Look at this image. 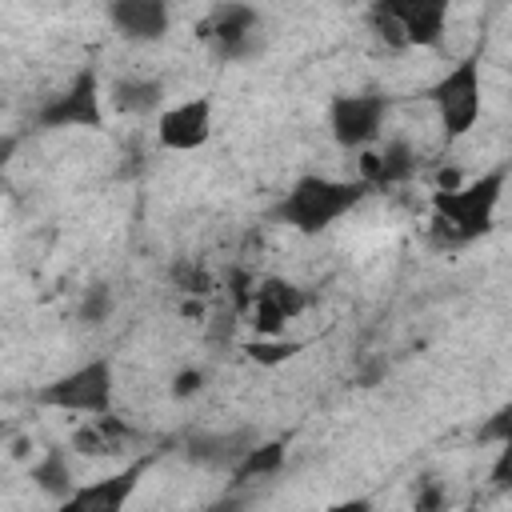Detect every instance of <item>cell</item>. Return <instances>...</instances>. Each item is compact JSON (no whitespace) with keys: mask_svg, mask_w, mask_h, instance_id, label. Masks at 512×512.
<instances>
[{"mask_svg":"<svg viewBox=\"0 0 512 512\" xmlns=\"http://www.w3.org/2000/svg\"><path fill=\"white\" fill-rule=\"evenodd\" d=\"M428 100H432V108H436V120H440L444 140L468 136V132L476 128V120H480V108H484L480 56L456 60V64L428 88Z\"/></svg>","mask_w":512,"mask_h":512,"instance_id":"3957f363","label":"cell"},{"mask_svg":"<svg viewBox=\"0 0 512 512\" xmlns=\"http://www.w3.org/2000/svg\"><path fill=\"white\" fill-rule=\"evenodd\" d=\"M508 180V164L488 168L484 176L468 180L464 188H444L432 196V224L444 244H472L492 228L500 192Z\"/></svg>","mask_w":512,"mask_h":512,"instance_id":"6da1fadb","label":"cell"},{"mask_svg":"<svg viewBox=\"0 0 512 512\" xmlns=\"http://www.w3.org/2000/svg\"><path fill=\"white\" fill-rule=\"evenodd\" d=\"M280 464H284V444H280V440H268V444L256 440V444L240 456V464L232 468V484L244 488V484L260 480V476H272Z\"/></svg>","mask_w":512,"mask_h":512,"instance_id":"e0dca14e","label":"cell"},{"mask_svg":"<svg viewBox=\"0 0 512 512\" xmlns=\"http://www.w3.org/2000/svg\"><path fill=\"white\" fill-rule=\"evenodd\" d=\"M108 20L112 28L132 40V44H156L168 36V24H172V12L164 0H116L108 4Z\"/></svg>","mask_w":512,"mask_h":512,"instance_id":"7c38bea8","label":"cell"},{"mask_svg":"<svg viewBox=\"0 0 512 512\" xmlns=\"http://www.w3.org/2000/svg\"><path fill=\"white\" fill-rule=\"evenodd\" d=\"M200 384H204V372L200 368H184L176 376V384H172V396H192V392H200Z\"/></svg>","mask_w":512,"mask_h":512,"instance_id":"603a6c76","label":"cell"},{"mask_svg":"<svg viewBox=\"0 0 512 512\" xmlns=\"http://www.w3.org/2000/svg\"><path fill=\"white\" fill-rule=\"evenodd\" d=\"M244 508H248V500L236 496V492H228V496H220L216 504H208V508H200V512H244Z\"/></svg>","mask_w":512,"mask_h":512,"instance_id":"d4e9b609","label":"cell"},{"mask_svg":"<svg viewBox=\"0 0 512 512\" xmlns=\"http://www.w3.org/2000/svg\"><path fill=\"white\" fill-rule=\"evenodd\" d=\"M248 352H252L256 360H264V364H276V360H284V356L300 352V344H252Z\"/></svg>","mask_w":512,"mask_h":512,"instance_id":"7402d4cb","label":"cell"},{"mask_svg":"<svg viewBox=\"0 0 512 512\" xmlns=\"http://www.w3.org/2000/svg\"><path fill=\"white\" fill-rule=\"evenodd\" d=\"M108 312H112V288H104V284L88 288L84 304H80V320L84 324H100V320H108Z\"/></svg>","mask_w":512,"mask_h":512,"instance_id":"d6986e66","label":"cell"},{"mask_svg":"<svg viewBox=\"0 0 512 512\" xmlns=\"http://www.w3.org/2000/svg\"><path fill=\"white\" fill-rule=\"evenodd\" d=\"M112 396H116V380H112V364L104 356L36 388V404L56 408V412H80V416H108Z\"/></svg>","mask_w":512,"mask_h":512,"instance_id":"277c9868","label":"cell"},{"mask_svg":"<svg viewBox=\"0 0 512 512\" xmlns=\"http://www.w3.org/2000/svg\"><path fill=\"white\" fill-rule=\"evenodd\" d=\"M416 164H420V156H416V148H412L408 140H388L384 148L360 156V176H356V180H360L368 192H372V188H392V184L412 180V176H416Z\"/></svg>","mask_w":512,"mask_h":512,"instance_id":"4fadbf2b","label":"cell"},{"mask_svg":"<svg viewBox=\"0 0 512 512\" xmlns=\"http://www.w3.org/2000/svg\"><path fill=\"white\" fill-rule=\"evenodd\" d=\"M412 500H416V512H440L444 508V488L436 480H420Z\"/></svg>","mask_w":512,"mask_h":512,"instance_id":"44dd1931","label":"cell"},{"mask_svg":"<svg viewBox=\"0 0 512 512\" xmlns=\"http://www.w3.org/2000/svg\"><path fill=\"white\" fill-rule=\"evenodd\" d=\"M480 440H496L500 448L512 440V408H508V404H504V408H496L488 424H480Z\"/></svg>","mask_w":512,"mask_h":512,"instance_id":"ffe728a7","label":"cell"},{"mask_svg":"<svg viewBox=\"0 0 512 512\" xmlns=\"http://www.w3.org/2000/svg\"><path fill=\"white\" fill-rule=\"evenodd\" d=\"M252 324L260 336H276L284 332L288 320H296L304 308H308V296L304 288H296L292 280H280V276H268L260 284H252Z\"/></svg>","mask_w":512,"mask_h":512,"instance_id":"8fae6325","label":"cell"},{"mask_svg":"<svg viewBox=\"0 0 512 512\" xmlns=\"http://www.w3.org/2000/svg\"><path fill=\"white\" fill-rule=\"evenodd\" d=\"M388 108H392V100L384 92H340L328 104V132L340 148L364 152L380 136Z\"/></svg>","mask_w":512,"mask_h":512,"instance_id":"5b68a950","label":"cell"},{"mask_svg":"<svg viewBox=\"0 0 512 512\" xmlns=\"http://www.w3.org/2000/svg\"><path fill=\"white\" fill-rule=\"evenodd\" d=\"M384 8L400 32V48H436L444 40V24H448L444 0H384Z\"/></svg>","mask_w":512,"mask_h":512,"instance_id":"30bf717a","label":"cell"},{"mask_svg":"<svg viewBox=\"0 0 512 512\" xmlns=\"http://www.w3.org/2000/svg\"><path fill=\"white\" fill-rule=\"evenodd\" d=\"M160 100H164V84L152 80V76H124L108 92V104L120 116H148V112L160 108Z\"/></svg>","mask_w":512,"mask_h":512,"instance_id":"2e32d148","label":"cell"},{"mask_svg":"<svg viewBox=\"0 0 512 512\" xmlns=\"http://www.w3.org/2000/svg\"><path fill=\"white\" fill-rule=\"evenodd\" d=\"M368 196V188L360 180H336V176H300L280 204L272 208V216L304 236H316L324 228H332L340 216H348L360 200Z\"/></svg>","mask_w":512,"mask_h":512,"instance_id":"7a4b0ae2","label":"cell"},{"mask_svg":"<svg viewBox=\"0 0 512 512\" xmlns=\"http://www.w3.org/2000/svg\"><path fill=\"white\" fill-rule=\"evenodd\" d=\"M200 36L220 52V60H244L260 44V16L248 4H216L200 24Z\"/></svg>","mask_w":512,"mask_h":512,"instance_id":"ba28073f","label":"cell"},{"mask_svg":"<svg viewBox=\"0 0 512 512\" xmlns=\"http://www.w3.org/2000/svg\"><path fill=\"white\" fill-rule=\"evenodd\" d=\"M32 480H36L48 496L64 500V496L76 488V484H72V468H68V460H64V448H48L44 460L32 468Z\"/></svg>","mask_w":512,"mask_h":512,"instance_id":"ac0fdd59","label":"cell"},{"mask_svg":"<svg viewBox=\"0 0 512 512\" xmlns=\"http://www.w3.org/2000/svg\"><path fill=\"white\" fill-rule=\"evenodd\" d=\"M508 460H512V448L504 444V448H500V460H496V468H492V484H496V488H508Z\"/></svg>","mask_w":512,"mask_h":512,"instance_id":"484cf974","label":"cell"},{"mask_svg":"<svg viewBox=\"0 0 512 512\" xmlns=\"http://www.w3.org/2000/svg\"><path fill=\"white\" fill-rule=\"evenodd\" d=\"M324 512H372V496H348V500L328 504Z\"/></svg>","mask_w":512,"mask_h":512,"instance_id":"cb8c5ba5","label":"cell"},{"mask_svg":"<svg viewBox=\"0 0 512 512\" xmlns=\"http://www.w3.org/2000/svg\"><path fill=\"white\" fill-rule=\"evenodd\" d=\"M148 464H152V456H140V460H132L128 468H120V472H112V476H100V480H92V484H76V488L56 504V512H124L128 500L136 496V488H140Z\"/></svg>","mask_w":512,"mask_h":512,"instance_id":"52a82bcc","label":"cell"},{"mask_svg":"<svg viewBox=\"0 0 512 512\" xmlns=\"http://www.w3.org/2000/svg\"><path fill=\"white\" fill-rule=\"evenodd\" d=\"M136 440L132 424H124L120 416H88V424H80L72 432V448L80 456H120L128 444Z\"/></svg>","mask_w":512,"mask_h":512,"instance_id":"9a60e30c","label":"cell"},{"mask_svg":"<svg viewBox=\"0 0 512 512\" xmlns=\"http://www.w3.org/2000/svg\"><path fill=\"white\" fill-rule=\"evenodd\" d=\"M160 148L168 152H196L212 136V100L208 96H188L172 108L160 112Z\"/></svg>","mask_w":512,"mask_h":512,"instance_id":"9c48e42d","label":"cell"},{"mask_svg":"<svg viewBox=\"0 0 512 512\" xmlns=\"http://www.w3.org/2000/svg\"><path fill=\"white\" fill-rule=\"evenodd\" d=\"M40 128H104V100H100V76L96 68H80L64 92H56L40 112Z\"/></svg>","mask_w":512,"mask_h":512,"instance_id":"8992f818","label":"cell"},{"mask_svg":"<svg viewBox=\"0 0 512 512\" xmlns=\"http://www.w3.org/2000/svg\"><path fill=\"white\" fill-rule=\"evenodd\" d=\"M256 444L252 428H232V432H196L188 436V460L204 464V468H236L240 456Z\"/></svg>","mask_w":512,"mask_h":512,"instance_id":"5bb4252c","label":"cell"}]
</instances>
